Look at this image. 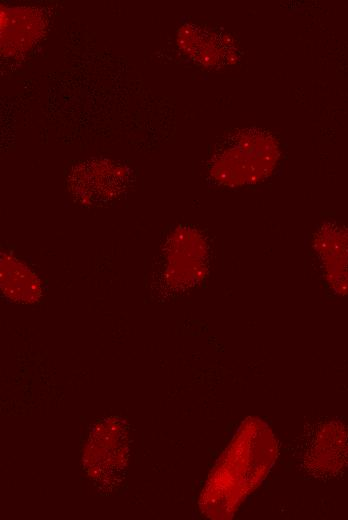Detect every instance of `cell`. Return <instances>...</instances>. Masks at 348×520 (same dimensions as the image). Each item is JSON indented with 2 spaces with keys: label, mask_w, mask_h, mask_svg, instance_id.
Returning a JSON list of instances; mask_svg holds the SVG:
<instances>
[{
  "label": "cell",
  "mask_w": 348,
  "mask_h": 520,
  "mask_svg": "<svg viewBox=\"0 0 348 520\" xmlns=\"http://www.w3.org/2000/svg\"><path fill=\"white\" fill-rule=\"evenodd\" d=\"M2 285L6 293L19 294L22 298L26 295L27 300L30 298L28 289L35 295L38 294V282L26 266L22 265L15 259L2 260Z\"/></svg>",
  "instance_id": "obj_4"
},
{
  "label": "cell",
  "mask_w": 348,
  "mask_h": 520,
  "mask_svg": "<svg viewBox=\"0 0 348 520\" xmlns=\"http://www.w3.org/2000/svg\"><path fill=\"white\" fill-rule=\"evenodd\" d=\"M280 157L277 138L261 128H244L232 133L212 156V179L228 187L255 184L266 179Z\"/></svg>",
  "instance_id": "obj_1"
},
{
  "label": "cell",
  "mask_w": 348,
  "mask_h": 520,
  "mask_svg": "<svg viewBox=\"0 0 348 520\" xmlns=\"http://www.w3.org/2000/svg\"><path fill=\"white\" fill-rule=\"evenodd\" d=\"M179 37L187 53L204 64L228 63L235 56L234 44L228 37L207 33L200 27L189 26Z\"/></svg>",
  "instance_id": "obj_3"
},
{
  "label": "cell",
  "mask_w": 348,
  "mask_h": 520,
  "mask_svg": "<svg viewBox=\"0 0 348 520\" xmlns=\"http://www.w3.org/2000/svg\"><path fill=\"white\" fill-rule=\"evenodd\" d=\"M128 172L110 160H91L71 171L69 190L85 204H100L115 199L125 189Z\"/></svg>",
  "instance_id": "obj_2"
}]
</instances>
